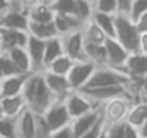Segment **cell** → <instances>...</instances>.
I'll return each mask as SVG.
<instances>
[{
    "label": "cell",
    "mask_w": 147,
    "mask_h": 138,
    "mask_svg": "<svg viewBox=\"0 0 147 138\" xmlns=\"http://www.w3.org/2000/svg\"><path fill=\"white\" fill-rule=\"evenodd\" d=\"M133 83L130 76L123 70L111 67H96L93 75L90 76L89 83L84 89H93V87H105V86H130ZM82 90V89H81Z\"/></svg>",
    "instance_id": "obj_1"
},
{
    "label": "cell",
    "mask_w": 147,
    "mask_h": 138,
    "mask_svg": "<svg viewBox=\"0 0 147 138\" xmlns=\"http://www.w3.org/2000/svg\"><path fill=\"white\" fill-rule=\"evenodd\" d=\"M139 35L141 33L128 14H115V40L128 52L139 51Z\"/></svg>",
    "instance_id": "obj_2"
},
{
    "label": "cell",
    "mask_w": 147,
    "mask_h": 138,
    "mask_svg": "<svg viewBox=\"0 0 147 138\" xmlns=\"http://www.w3.org/2000/svg\"><path fill=\"white\" fill-rule=\"evenodd\" d=\"M131 103H133L131 99L120 97V99L109 100L105 105H101V114H103L105 125H111V124H117V122L125 121Z\"/></svg>",
    "instance_id": "obj_3"
},
{
    "label": "cell",
    "mask_w": 147,
    "mask_h": 138,
    "mask_svg": "<svg viewBox=\"0 0 147 138\" xmlns=\"http://www.w3.org/2000/svg\"><path fill=\"white\" fill-rule=\"evenodd\" d=\"M96 65L92 64L89 61H79L74 62L73 67H71L70 73L67 75V80L70 83L71 89L73 90H81L86 87V84L89 83L90 76L93 75Z\"/></svg>",
    "instance_id": "obj_4"
},
{
    "label": "cell",
    "mask_w": 147,
    "mask_h": 138,
    "mask_svg": "<svg viewBox=\"0 0 147 138\" xmlns=\"http://www.w3.org/2000/svg\"><path fill=\"white\" fill-rule=\"evenodd\" d=\"M41 116L52 132L59 130V128L65 127V125H70V122H71L70 113H68L67 105H65L63 100H55Z\"/></svg>",
    "instance_id": "obj_5"
},
{
    "label": "cell",
    "mask_w": 147,
    "mask_h": 138,
    "mask_svg": "<svg viewBox=\"0 0 147 138\" xmlns=\"http://www.w3.org/2000/svg\"><path fill=\"white\" fill-rule=\"evenodd\" d=\"M63 102H65V105H67V109H68V113H70L71 119L79 118V116L86 114V113L92 111L93 108L98 106L93 102H90L81 90H71V92L63 99Z\"/></svg>",
    "instance_id": "obj_6"
},
{
    "label": "cell",
    "mask_w": 147,
    "mask_h": 138,
    "mask_svg": "<svg viewBox=\"0 0 147 138\" xmlns=\"http://www.w3.org/2000/svg\"><path fill=\"white\" fill-rule=\"evenodd\" d=\"M60 38H62V45H63V52L68 57H71L74 62L87 61L86 54H84V37L81 29L67 33Z\"/></svg>",
    "instance_id": "obj_7"
},
{
    "label": "cell",
    "mask_w": 147,
    "mask_h": 138,
    "mask_svg": "<svg viewBox=\"0 0 147 138\" xmlns=\"http://www.w3.org/2000/svg\"><path fill=\"white\" fill-rule=\"evenodd\" d=\"M55 97L54 94L49 90V87L46 86L45 80H43V75H40V80L38 84H36V90H35V95H33L32 102H30L29 108L32 109L35 114H43L52 103L55 102Z\"/></svg>",
    "instance_id": "obj_8"
},
{
    "label": "cell",
    "mask_w": 147,
    "mask_h": 138,
    "mask_svg": "<svg viewBox=\"0 0 147 138\" xmlns=\"http://www.w3.org/2000/svg\"><path fill=\"white\" fill-rule=\"evenodd\" d=\"M100 121H103V114H101V106H96L93 108L92 111L86 113V114L79 116V118H74L71 119L70 122V127L73 130V135L74 138H79L81 135H84L87 130L96 125Z\"/></svg>",
    "instance_id": "obj_9"
},
{
    "label": "cell",
    "mask_w": 147,
    "mask_h": 138,
    "mask_svg": "<svg viewBox=\"0 0 147 138\" xmlns=\"http://www.w3.org/2000/svg\"><path fill=\"white\" fill-rule=\"evenodd\" d=\"M105 48H106V56H108V67L117 68V70H123V65L127 62L130 52L115 38H106Z\"/></svg>",
    "instance_id": "obj_10"
},
{
    "label": "cell",
    "mask_w": 147,
    "mask_h": 138,
    "mask_svg": "<svg viewBox=\"0 0 147 138\" xmlns=\"http://www.w3.org/2000/svg\"><path fill=\"white\" fill-rule=\"evenodd\" d=\"M123 71L133 81H139L147 76V54L142 52H130L127 62L123 65Z\"/></svg>",
    "instance_id": "obj_11"
},
{
    "label": "cell",
    "mask_w": 147,
    "mask_h": 138,
    "mask_svg": "<svg viewBox=\"0 0 147 138\" xmlns=\"http://www.w3.org/2000/svg\"><path fill=\"white\" fill-rule=\"evenodd\" d=\"M41 75H43V80H45L46 86L49 87V90L54 94V97L57 100H63L65 97L73 90L70 86V83H68V80H67V76L54 75V73L46 71V70L41 71Z\"/></svg>",
    "instance_id": "obj_12"
},
{
    "label": "cell",
    "mask_w": 147,
    "mask_h": 138,
    "mask_svg": "<svg viewBox=\"0 0 147 138\" xmlns=\"http://www.w3.org/2000/svg\"><path fill=\"white\" fill-rule=\"evenodd\" d=\"M18 138H35L36 133V114L30 108H26L16 118Z\"/></svg>",
    "instance_id": "obj_13"
},
{
    "label": "cell",
    "mask_w": 147,
    "mask_h": 138,
    "mask_svg": "<svg viewBox=\"0 0 147 138\" xmlns=\"http://www.w3.org/2000/svg\"><path fill=\"white\" fill-rule=\"evenodd\" d=\"M29 27V18L24 11L18 8H11L5 14L0 16V29H10V30H27Z\"/></svg>",
    "instance_id": "obj_14"
},
{
    "label": "cell",
    "mask_w": 147,
    "mask_h": 138,
    "mask_svg": "<svg viewBox=\"0 0 147 138\" xmlns=\"http://www.w3.org/2000/svg\"><path fill=\"white\" fill-rule=\"evenodd\" d=\"M45 40L35 38V37H30L27 40V54L30 57V62H32V68L33 73H40L43 71V59H45Z\"/></svg>",
    "instance_id": "obj_15"
},
{
    "label": "cell",
    "mask_w": 147,
    "mask_h": 138,
    "mask_svg": "<svg viewBox=\"0 0 147 138\" xmlns=\"http://www.w3.org/2000/svg\"><path fill=\"white\" fill-rule=\"evenodd\" d=\"M2 32V49L0 51L8 52L13 48H26L29 32L27 30H10V29H0Z\"/></svg>",
    "instance_id": "obj_16"
},
{
    "label": "cell",
    "mask_w": 147,
    "mask_h": 138,
    "mask_svg": "<svg viewBox=\"0 0 147 138\" xmlns=\"http://www.w3.org/2000/svg\"><path fill=\"white\" fill-rule=\"evenodd\" d=\"M29 75H13L0 80V95L2 97H13L22 94L24 84Z\"/></svg>",
    "instance_id": "obj_17"
},
{
    "label": "cell",
    "mask_w": 147,
    "mask_h": 138,
    "mask_svg": "<svg viewBox=\"0 0 147 138\" xmlns=\"http://www.w3.org/2000/svg\"><path fill=\"white\" fill-rule=\"evenodd\" d=\"M54 26L57 30L59 37H63L70 32L82 29L84 24L78 19L76 16H71V14H55L54 16Z\"/></svg>",
    "instance_id": "obj_18"
},
{
    "label": "cell",
    "mask_w": 147,
    "mask_h": 138,
    "mask_svg": "<svg viewBox=\"0 0 147 138\" xmlns=\"http://www.w3.org/2000/svg\"><path fill=\"white\" fill-rule=\"evenodd\" d=\"M0 103H2V108H3V114L7 118H18L21 113L26 108H29L24 100V97L21 95H13V97H2L0 99Z\"/></svg>",
    "instance_id": "obj_19"
},
{
    "label": "cell",
    "mask_w": 147,
    "mask_h": 138,
    "mask_svg": "<svg viewBox=\"0 0 147 138\" xmlns=\"http://www.w3.org/2000/svg\"><path fill=\"white\" fill-rule=\"evenodd\" d=\"M146 119H147V102H144V100L133 102L130 105L128 113H127L125 122L133 125V127H136V128H139L141 125L144 124Z\"/></svg>",
    "instance_id": "obj_20"
},
{
    "label": "cell",
    "mask_w": 147,
    "mask_h": 138,
    "mask_svg": "<svg viewBox=\"0 0 147 138\" xmlns=\"http://www.w3.org/2000/svg\"><path fill=\"white\" fill-rule=\"evenodd\" d=\"M7 54L10 56V59L13 61V64L16 65V68L22 75L33 73L32 62H30V57H29V54H27L26 48H13V49H10Z\"/></svg>",
    "instance_id": "obj_21"
},
{
    "label": "cell",
    "mask_w": 147,
    "mask_h": 138,
    "mask_svg": "<svg viewBox=\"0 0 147 138\" xmlns=\"http://www.w3.org/2000/svg\"><path fill=\"white\" fill-rule=\"evenodd\" d=\"M84 54L86 59L96 67H106L108 65V56H106L105 45H92L84 41Z\"/></svg>",
    "instance_id": "obj_22"
},
{
    "label": "cell",
    "mask_w": 147,
    "mask_h": 138,
    "mask_svg": "<svg viewBox=\"0 0 147 138\" xmlns=\"http://www.w3.org/2000/svg\"><path fill=\"white\" fill-rule=\"evenodd\" d=\"M63 52V45H62L60 37H52V38L46 40L45 43V59H43V70L48 67L51 62H54L57 57H60Z\"/></svg>",
    "instance_id": "obj_23"
},
{
    "label": "cell",
    "mask_w": 147,
    "mask_h": 138,
    "mask_svg": "<svg viewBox=\"0 0 147 138\" xmlns=\"http://www.w3.org/2000/svg\"><path fill=\"white\" fill-rule=\"evenodd\" d=\"M92 21L103 30L108 38H115V14H106L93 11Z\"/></svg>",
    "instance_id": "obj_24"
},
{
    "label": "cell",
    "mask_w": 147,
    "mask_h": 138,
    "mask_svg": "<svg viewBox=\"0 0 147 138\" xmlns=\"http://www.w3.org/2000/svg\"><path fill=\"white\" fill-rule=\"evenodd\" d=\"M55 13L52 11V8L49 5H43L38 3L32 8V10L27 13V18H29V22H36V24H48L54 21Z\"/></svg>",
    "instance_id": "obj_25"
},
{
    "label": "cell",
    "mask_w": 147,
    "mask_h": 138,
    "mask_svg": "<svg viewBox=\"0 0 147 138\" xmlns=\"http://www.w3.org/2000/svg\"><path fill=\"white\" fill-rule=\"evenodd\" d=\"M82 37H84V41L86 43H92V45H105L106 38L108 37L103 33V30L93 22L92 19L87 21L86 24L82 26Z\"/></svg>",
    "instance_id": "obj_26"
},
{
    "label": "cell",
    "mask_w": 147,
    "mask_h": 138,
    "mask_svg": "<svg viewBox=\"0 0 147 138\" xmlns=\"http://www.w3.org/2000/svg\"><path fill=\"white\" fill-rule=\"evenodd\" d=\"M27 32H29L30 37H35V38L40 40H49L52 37H59L57 30H55L54 21L48 24H36V22H29V27H27Z\"/></svg>",
    "instance_id": "obj_27"
},
{
    "label": "cell",
    "mask_w": 147,
    "mask_h": 138,
    "mask_svg": "<svg viewBox=\"0 0 147 138\" xmlns=\"http://www.w3.org/2000/svg\"><path fill=\"white\" fill-rule=\"evenodd\" d=\"M74 61L71 57H68L67 54H62L60 57H57L54 62H51V64L48 65V67L45 68L46 71H51V73L54 75H60V76H67L68 73H70L71 67H73ZM43 70V71H45Z\"/></svg>",
    "instance_id": "obj_28"
},
{
    "label": "cell",
    "mask_w": 147,
    "mask_h": 138,
    "mask_svg": "<svg viewBox=\"0 0 147 138\" xmlns=\"http://www.w3.org/2000/svg\"><path fill=\"white\" fill-rule=\"evenodd\" d=\"M93 14V3L92 0H76V10H74V16L86 24L87 21L92 19Z\"/></svg>",
    "instance_id": "obj_29"
},
{
    "label": "cell",
    "mask_w": 147,
    "mask_h": 138,
    "mask_svg": "<svg viewBox=\"0 0 147 138\" xmlns=\"http://www.w3.org/2000/svg\"><path fill=\"white\" fill-rule=\"evenodd\" d=\"M13 75H22V73L16 68V65L13 64V61L10 59V56L7 52L0 51V80L13 76Z\"/></svg>",
    "instance_id": "obj_30"
},
{
    "label": "cell",
    "mask_w": 147,
    "mask_h": 138,
    "mask_svg": "<svg viewBox=\"0 0 147 138\" xmlns=\"http://www.w3.org/2000/svg\"><path fill=\"white\" fill-rule=\"evenodd\" d=\"M0 137L2 138H18L16 132V118H3L0 119Z\"/></svg>",
    "instance_id": "obj_31"
},
{
    "label": "cell",
    "mask_w": 147,
    "mask_h": 138,
    "mask_svg": "<svg viewBox=\"0 0 147 138\" xmlns=\"http://www.w3.org/2000/svg\"><path fill=\"white\" fill-rule=\"evenodd\" d=\"M51 8L55 14H71V16H74L76 0H54Z\"/></svg>",
    "instance_id": "obj_32"
},
{
    "label": "cell",
    "mask_w": 147,
    "mask_h": 138,
    "mask_svg": "<svg viewBox=\"0 0 147 138\" xmlns=\"http://www.w3.org/2000/svg\"><path fill=\"white\" fill-rule=\"evenodd\" d=\"M93 11L106 14H117V3L115 0H92Z\"/></svg>",
    "instance_id": "obj_33"
},
{
    "label": "cell",
    "mask_w": 147,
    "mask_h": 138,
    "mask_svg": "<svg viewBox=\"0 0 147 138\" xmlns=\"http://www.w3.org/2000/svg\"><path fill=\"white\" fill-rule=\"evenodd\" d=\"M147 11V0H131V7L128 11V18L131 21H136L141 14H144Z\"/></svg>",
    "instance_id": "obj_34"
},
{
    "label": "cell",
    "mask_w": 147,
    "mask_h": 138,
    "mask_svg": "<svg viewBox=\"0 0 147 138\" xmlns=\"http://www.w3.org/2000/svg\"><path fill=\"white\" fill-rule=\"evenodd\" d=\"M123 128H125V121L106 125V138H123Z\"/></svg>",
    "instance_id": "obj_35"
},
{
    "label": "cell",
    "mask_w": 147,
    "mask_h": 138,
    "mask_svg": "<svg viewBox=\"0 0 147 138\" xmlns=\"http://www.w3.org/2000/svg\"><path fill=\"white\" fill-rule=\"evenodd\" d=\"M133 86L136 87L134 95L139 100L147 102V76H144L142 80H139V81H133Z\"/></svg>",
    "instance_id": "obj_36"
},
{
    "label": "cell",
    "mask_w": 147,
    "mask_h": 138,
    "mask_svg": "<svg viewBox=\"0 0 147 138\" xmlns=\"http://www.w3.org/2000/svg\"><path fill=\"white\" fill-rule=\"evenodd\" d=\"M105 130V122L100 121L96 125H93L90 130H87L84 135H81L79 138H100V135H101V132Z\"/></svg>",
    "instance_id": "obj_37"
},
{
    "label": "cell",
    "mask_w": 147,
    "mask_h": 138,
    "mask_svg": "<svg viewBox=\"0 0 147 138\" xmlns=\"http://www.w3.org/2000/svg\"><path fill=\"white\" fill-rule=\"evenodd\" d=\"M51 138H74V135H73V130H71L70 125H65V127L52 132Z\"/></svg>",
    "instance_id": "obj_38"
},
{
    "label": "cell",
    "mask_w": 147,
    "mask_h": 138,
    "mask_svg": "<svg viewBox=\"0 0 147 138\" xmlns=\"http://www.w3.org/2000/svg\"><path fill=\"white\" fill-rule=\"evenodd\" d=\"M19 3L16 5L14 8H18V10H21V11H24V13H29L30 10H32L35 5H38L40 3V0H18Z\"/></svg>",
    "instance_id": "obj_39"
},
{
    "label": "cell",
    "mask_w": 147,
    "mask_h": 138,
    "mask_svg": "<svg viewBox=\"0 0 147 138\" xmlns=\"http://www.w3.org/2000/svg\"><path fill=\"white\" fill-rule=\"evenodd\" d=\"M134 26H136V29H138L139 33L147 32V11L144 14H141V16L134 21Z\"/></svg>",
    "instance_id": "obj_40"
},
{
    "label": "cell",
    "mask_w": 147,
    "mask_h": 138,
    "mask_svg": "<svg viewBox=\"0 0 147 138\" xmlns=\"http://www.w3.org/2000/svg\"><path fill=\"white\" fill-rule=\"evenodd\" d=\"M117 3V13L119 14H128L131 7V0H115Z\"/></svg>",
    "instance_id": "obj_41"
},
{
    "label": "cell",
    "mask_w": 147,
    "mask_h": 138,
    "mask_svg": "<svg viewBox=\"0 0 147 138\" xmlns=\"http://www.w3.org/2000/svg\"><path fill=\"white\" fill-rule=\"evenodd\" d=\"M123 138H139V130L133 125L125 122V128H123Z\"/></svg>",
    "instance_id": "obj_42"
},
{
    "label": "cell",
    "mask_w": 147,
    "mask_h": 138,
    "mask_svg": "<svg viewBox=\"0 0 147 138\" xmlns=\"http://www.w3.org/2000/svg\"><path fill=\"white\" fill-rule=\"evenodd\" d=\"M139 52L147 54V32L139 35Z\"/></svg>",
    "instance_id": "obj_43"
},
{
    "label": "cell",
    "mask_w": 147,
    "mask_h": 138,
    "mask_svg": "<svg viewBox=\"0 0 147 138\" xmlns=\"http://www.w3.org/2000/svg\"><path fill=\"white\" fill-rule=\"evenodd\" d=\"M13 8V3H11V0H0V16L5 14L7 11H10Z\"/></svg>",
    "instance_id": "obj_44"
},
{
    "label": "cell",
    "mask_w": 147,
    "mask_h": 138,
    "mask_svg": "<svg viewBox=\"0 0 147 138\" xmlns=\"http://www.w3.org/2000/svg\"><path fill=\"white\" fill-rule=\"evenodd\" d=\"M138 130H139V137H142V138H147V119L144 121V124L141 125V127L138 128Z\"/></svg>",
    "instance_id": "obj_45"
},
{
    "label": "cell",
    "mask_w": 147,
    "mask_h": 138,
    "mask_svg": "<svg viewBox=\"0 0 147 138\" xmlns=\"http://www.w3.org/2000/svg\"><path fill=\"white\" fill-rule=\"evenodd\" d=\"M40 3H43V5H49V7H51V5L54 3V0H40Z\"/></svg>",
    "instance_id": "obj_46"
},
{
    "label": "cell",
    "mask_w": 147,
    "mask_h": 138,
    "mask_svg": "<svg viewBox=\"0 0 147 138\" xmlns=\"http://www.w3.org/2000/svg\"><path fill=\"white\" fill-rule=\"evenodd\" d=\"M100 138H106V125H105V130L101 132V135H100Z\"/></svg>",
    "instance_id": "obj_47"
},
{
    "label": "cell",
    "mask_w": 147,
    "mask_h": 138,
    "mask_svg": "<svg viewBox=\"0 0 147 138\" xmlns=\"http://www.w3.org/2000/svg\"><path fill=\"white\" fill-rule=\"evenodd\" d=\"M3 108H2V103H0V119H2V118H3Z\"/></svg>",
    "instance_id": "obj_48"
},
{
    "label": "cell",
    "mask_w": 147,
    "mask_h": 138,
    "mask_svg": "<svg viewBox=\"0 0 147 138\" xmlns=\"http://www.w3.org/2000/svg\"><path fill=\"white\" fill-rule=\"evenodd\" d=\"M0 49H2V32H0Z\"/></svg>",
    "instance_id": "obj_49"
},
{
    "label": "cell",
    "mask_w": 147,
    "mask_h": 138,
    "mask_svg": "<svg viewBox=\"0 0 147 138\" xmlns=\"http://www.w3.org/2000/svg\"><path fill=\"white\" fill-rule=\"evenodd\" d=\"M0 99H2V95H0Z\"/></svg>",
    "instance_id": "obj_50"
},
{
    "label": "cell",
    "mask_w": 147,
    "mask_h": 138,
    "mask_svg": "<svg viewBox=\"0 0 147 138\" xmlns=\"http://www.w3.org/2000/svg\"><path fill=\"white\" fill-rule=\"evenodd\" d=\"M139 138H142V137H139Z\"/></svg>",
    "instance_id": "obj_51"
},
{
    "label": "cell",
    "mask_w": 147,
    "mask_h": 138,
    "mask_svg": "<svg viewBox=\"0 0 147 138\" xmlns=\"http://www.w3.org/2000/svg\"><path fill=\"white\" fill-rule=\"evenodd\" d=\"M0 138H2V137H0Z\"/></svg>",
    "instance_id": "obj_52"
}]
</instances>
